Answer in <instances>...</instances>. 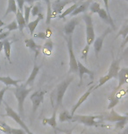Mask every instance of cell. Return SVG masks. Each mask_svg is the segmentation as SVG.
<instances>
[{
	"label": "cell",
	"instance_id": "18",
	"mask_svg": "<svg viewBox=\"0 0 128 134\" xmlns=\"http://www.w3.org/2000/svg\"><path fill=\"white\" fill-rule=\"evenodd\" d=\"M58 109H54L52 117L50 118H45L42 119V125H49L52 128L55 129L57 127V119H56V112Z\"/></svg>",
	"mask_w": 128,
	"mask_h": 134
},
{
	"label": "cell",
	"instance_id": "46",
	"mask_svg": "<svg viewBox=\"0 0 128 134\" xmlns=\"http://www.w3.org/2000/svg\"><path fill=\"white\" fill-rule=\"evenodd\" d=\"M46 32V34H47V39H50V38H51V36H52V34H53V32L51 31V30H50L49 28H47V31L45 32Z\"/></svg>",
	"mask_w": 128,
	"mask_h": 134
},
{
	"label": "cell",
	"instance_id": "34",
	"mask_svg": "<svg viewBox=\"0 0 128 134\" xmlns=\"http://www.w3.org/2000/svg\"><path fill=\"white\" fill-rule=\"evenodd\" d=\"M32 6H30V5L24 6L23 14H24V18H25V20H26V25L29 23V19H30V14H31V11H32Z\"/></svg>",
	"mask_w": 128,
	"mask_h": 134
},
{
	"label": "cell",
	"instance_id": "35",
	"mask_svg": "<svg viewBox=\"0 0 128 134\" xmlns=\"http://www.w3.org/2000/svg\"><path fill=\"white\" fill-rule=\"evenodd\" d=\"M0 131L4 134H12V127L4 122H0Z\"/></svg>",
	"mask_w": 128,
	"mask_h": 134
},
{
	"label": "cell",
	"instance_id": "16",
	"mask_svg": "<svg viewBox=\"0 0 128 134\" xmlns=\"http://www.w3.org/2000/svg\"><path fill=\"white\" fill-rule=\"evenodd\" d=\"M97 14H98L99 18L103 20V21L105 22V23L107 25H109V26H111L112 29H115V24H114L113 19H112L111 14H109L106 12V10L104 8H101L100 11L97 12Z\"/></svg>",
	"mask_w": 128,
	"mask_h": 134
},
{
	"label": "cell",
	"instance_id": "42",
	"mask_svg": "<svg viewBox=\"0 0 128 134\" xmlns=\"http://www.w3.org/2000/svg\"><path fill=\"white\" fill-rule=\"evenodd\" d=\"M12 134H26L22 128H12Z\"/></svg>",
	"mask_w": 128,
	"mask_h": 134
},
{
	"label": "cell",
	"instance_id": "45",
	"mask_svg": "<svg viewBox=\"0 0 128 134\" xmlns=\"http://www.w3.org/2000/svg\"><path fill=\"white\" fill-rule=\"evenodd\" d=\"M103 1H104L105 10H106V12L110 14V12H109V0H103Z\"/></svg>",
	"mask_w": 128,
	"mask_h": 134
},
{
	"label": "cell",
	"instance_id": "32",
	"mask_svg": "<svg viewBox=\"0 0 128 134\" xmlns=\"http://www.w3.org/2000/svg\"><path fill=\"white\" fill-rule=\"evenodd\" d=\"M42 8H41V4L38 3L36 4H34L32 7V11H31V14L32 17H38L40 14L42 13Z\"/></svg>",
	"mask_w": 128,
	"mask_h": 134
},
{
	"label": "cell",
	"instance_id": "30",
	"mask_svg": "<svg viewBox=\"0 0 128 134\" xmlns=\"http://www.w3.org/2000/svg\"><path fill=\"white\" fill-rule=\"evenodd\" d=\"M78 5H79L78 4H73L71 6H69V8L66 10V11L62 12V13L61 15H59V19H64V18H66V16H68V15H70L75 10H76V8Z\"/></svg>",
	"mask_w": 128,
	"mask_h": 134
},
{
	"label": "cell",
	"instance_id": "22",
	"mask_svg": "<svg viewBox=\"0 0 128 134\" xmlns=\"http://www.w3.org/2000/svg\"><path fill=\"white\" fill-rule=\"evenodd\" d=\"M40 69H41V67L40 66H38L36 64V62H34V68H32V70L31 72V74H30L28 79L26 80V83H25V85L26 86H28V85H32V82H34L35 78H36V76L38 75V73L40 71Z\"/></svg>",
	"mask_w": 128,
	"mask_h": 134
},
{
	"label": "cell",
	"instance_id": "5",
	"mask_svg": "<svg viewBox=\"0 0 128 134\" xmlns=\"http://www.w3.org/2000/svg\"><path fill=\"white\" fill-rule=\"evenodd\" d=\"M82 19L85 23V26H86V46L90 47V46L93 44L95 38H96L91 14L84 13L82 16Z\"/></svg>",
	"mask_w": 128,
	"mask_h": 134
},
{
	"label": "cell",
	"instance_id": "40",
	"mask_svg": "<svg viewBox=\"0 0 128 134\" xmlns=\"http://www.w3.org/2000/svg\"><path fill=\"white\" fill-rule=\"evenodd\" d=\"M8 90H10V88L8 86H5V87H4L1 90H0V105H1L2 102L4 101V96Z\"/></svg>",
	"mask_w": 128,
	"mask_h": 134
},
{
	"label": "cell",
	"instance_id": "38",
	"mask_svg": "<svg viewBox=\"0 0 128 134\" xmlns=\"http://www.w3.org/2000/svg\"><path fill=\"white\" fill-rule=\"evenodd\" d=\"M90 48V47L85 46L84 48L82 49V58L84 59V62H87V56H88V54H89Z\"/></svg>",
	"mask_w": 128,
	"mask_h": 134
},
{
	"label": "cell",
	"instance_id": "27",
	"mask_svg": "<svg viewBox=\"0 0 128 134\" xmlns=\"http://www.w3.org/2000/svg\"><path fill=\"white\" fill-rule=\"evenodd\" d=\"M18 11V6H17V3L15 0H8V6H7V9L5 11V13H4V17H6L9 13H17Z\"/></svg>",
	"mask_w": 128,
	"mask_h": 134
},
{
	"label": "cell",
	"instance_id": "36",
	"mask_svg": "<svg viewBox=\"0 0 128 134\" xmlns=\"http://www.w3.org/2000/svg\"><path fill=\"white\" fill-rule=\"evenodd\" d=\"M4 29H7V31L11 32L12 31H14V30L19 29V27H18L17 21H16V20H13V21L11 22V23H10V24L6 25V26H4Z\"/></svg>",
	"mask_w": 128,
	"mask_h": 134
},
{
	"label": "cell",
	"instance_id": "55",
	"mask_svg": "<svg viewBox=\"0 0 128 134\" xmlns=\"http://www.w3.org/2000/svg\"><path fill=\"white\" fill-rule=\"evenodd\" d=\"M125 23H128V19H127L126 20H125Z\"/></svg>",
	"mask_w": 128,
	"mask_h": 134
},
{
	"label": "cell",
	"instance_id": "15",
	"mask_svg": "<svg viewBox=\"0 0 128 134\" xmlns=\"http://www.w3.org/2000/svg\"><path fill=\"white\" fill-rule=\"evenodd\" d=\"M78 24H79L78 18H72V19L64 26V29H63L64 34L66 35H69V36L72 35L73 32L75 31V29H76V26Z\"/></svg>",
	"mask_w": 128,
	"mask_h": 134
},
{
	"label": "cell",
	"instance_id": "33",
	"mask_svg": "<svg viewBox=\"0 0 128 134\" xmlns=\"http://www.w3.org/2000/svg\"><path fill=\"white\" fill-rule=\"evenodd\" d=\"M89 9L90 11V14H93V13L97 14V12L101 9V6H100V4L97 3V2H92V3L90 4Z\"/></svg>",
	"mask_w": 128,
	"mask_h": 134
},
{
	"label": "cell",
	"instance_id": "48",
	"mask_svg": "<svg viewBox=\"0 0 128 134\" xmlns=\"http://www.w3.org/2000/svg\"><path fill=\"white\" fill-rule=\"evenodd\" d=\"M120 134H128V125L126 126V128H125V130H124V131H122V132H121V133H120Z\"/></svg>",
	"mask_w": 128,
	"mask_h": 134
},
{
	"label": "cell",
	"instance_id": "31",
	"mask_svg": "<svg viewBox=\"0 0 128 134\" xmlns=\"http://www.w3.org/2000/svg\"><path fill=\"white\" fill-rule=\"evenodd\" d=\"M127 35H128V23H125L122 26L121 28H120L119 32H118V34H117V36L115 37V39H118L119 36H122L123 39L125 40Z\"/></svg>",
	"mask_w": 128,
	"mask_h": 134
},
{
	"label": "cell",
	"instance_id": "14",
	"mask_svg": "<svg viewBox=\"0 0 128 134\" xmlns=\"http://www.w3.org/2000/svg\"><path fill=\"white\" fill-rule=\"evenodd\" d=\"M126 118H128V114L125 116L120 115L115 111L114 109H112V110H110L109 114L105 118H104V120L108 121V122H112V123H118V122H119V121L126 119Z\"/></svg>",
	"mask_w": 128,
	"mask_h": 134
},
{
	"label": "cell",
	"instance_id": "8",
	"mask_svg": "<svg viewBox=\"0 0 128 134\" xmlns=\"http://www.w3.org/2000/svg\"><path fill=\"white\" fill-rule=\"evenodd\" d=\"M46 92H47L46 90H37V91L34 92L30 96V100H31L32 104V113H34V114L36 112V110H38L40 105L43 103Z\"/></svg>",
	"mask_w": 128,
	"mask_h": 134
},
{
	"label": "cell",
	"instance_id": "1",
	"mask_svg": "<svg viewBox=\"0 0 128 134\" xmlns=\"http://www.w3.org/2000/svg\"><path fill=\"white\" fill-rule=\"evenodd\" d=\"M74 75H70V76L67 77L66 79L62 81V82H60L58 85L56 86V88H54V90L51 93V100L54 98V102H55V106L54 108L58 109L62 105V100H63L64 95L66 93L68 88L70 85V83L72 82V81L74 80Z\"/></svg>",
	"mask_w": 128,
	"mask_h": 134
},
{
	"label": "cell",
	"instance_id": "56",
	"mask_svg": "<svg viewBox=\"0 0 128 134\" xmlns=\"http://www.w3.org/2000/svg\"><path fill=\"white\" fill-rule=\"evenodd\" d=\"M125 1H127L128 2V0H125Z\"/></svg>",
	"mask_w": 128,
	"mask_h": 134
},
{
	"label": "cell",
	"instance_id": "44",
	"mask_svg": "<svg viewBox=\"0 0 128 134\" xmlns=\"http://www.w3.org/2000/svg\"><path fill=\"white\" fill-rule=\"evenodd\" d=\"M127 44H128V35L126 36V38H125V39L122 41L121 45H120V47H121V49H124L125 47L126 46Z\"/></svg>",
	"mask_w": 128,
	"mask_h": 134
},
{
	"label": "cell",
	"instance_id": "54",
	"mask_svg": "<svg viewBox=\"0 0 128 134\" xmlns=\"http://www.w3.org/2000/svg\"><path fill=\"white\" fill-rule=\"evenodd\" d=\"M54 134H58V132H57L56 131H54Z\"/></svg>",
	"mask_w": 128,
	"mask_h": 134
},
{
	"label": "cell",
	"instance_id": "26",
	"mask_svg": "<svg viewBox=\"0 0 128 134\" xmlns=\"http://www.w3.org/2000/svg\"><path fill=\"white\" fill-rule=\"evenodd\" d=\"M119 94H118L117 92H112L111 97H109V101H110V103L109 105H108V110H112V109L115 108V106H116L118 103H119Z\"/></svg>",
	"mask_w": 128,
	"mask_h": 134
},
{
	"label": "cell",
	"instance_id": "39",
	"mask_svg": "<svg viewBox=\"0 0 128 134\" xmlns=\"http://www.w3.org/2000/svg\"><path fill=\"white\" fill-rule=\"evenodd\" d=\"M17 3L18 10L20 11L21 12H23L24 11V6H25V0H15Z\"/></svg>",
	"mask_w": 128,
	"mask_h": 134
},
{
	"label": "cell",
	"instance_id": "24",
	"mask_svg": "<svg viewBox=\"0 0 128 134\" xmlns=\"http://www.w3.org/2000/svg\"><path fill=\"white\" fill-rule=\"evenodd\" d=\"M42 53L44 54V55H47V56H50L52 54L53 49H54V43L51 40H47L45 44L42 46Z\"/></svg>",
	"mask_w": 128,
	"mask_h": 134
},
{
	"label": "cell",
	"instance_id": "25",
	"mask_svg": "<svg viewBox=\"0 0 128 134\" xmlns=\"http://www.w3.org/2000/svg\"><path fill=\"white\" fill-rule=\"evenodd\" d=\"M4 42V47H3V50L4 52V55H5V58L7 60L12 63L11 60V48H12V42L8 40H3Z\"/></svg>",
	"mask_w": 128,
	"mask_h": 134
},
{
	"label": "cell",
	"instance_id": "7",
	"mask_svg": "<svg viewBox=\"0 0 128 134\" xmlns=\"http://www.w3.org/2000/svg\"><path fill=\"white\" fill-rule=\"evenodd\" d=\"M68 49H69V74H76L78 71V66L76 55H75L74 49H73V38L72 35H70L68 38Z\"/></svg>",
	"mask_w": 128,
	"mask_h": 134
},
{
	"label": "cell",
	"instance_id": "19",
	"mask_svg": "<svg viewBox=\"0 0 128 134\" xmlns=\"http://www.w3.org/2000/svg\"><path fill=\"white\" fill-rule=\"evenodd\" d=\"M90 1H91V0H87V1L84 2V3L80 4L76 8V10H75V11L73 12L71 14H70V17L74 18L75 16H76V15L82 13V12H86L87 10H88V8L90 7Z\"/></svg>",
	"mask_w": 128,
	"mask_h": 134
},
{
	"label": "cell",
	"instance_id": "53",
	"mask_svg": "<svg viewBox=\"0 0 128 134\" xmlns=\"http://www.w3.org/2000/svg\"><path fill=\"white\" fill-rule=\"evenodd\" d=\"M34 1L35 2V1H36V2H41V1H45V0H34Z\"/></svg>",
	"mask_w": 128,
	"mask_h": 134
},
{
	"label": "cell",
	"instance_id": "21",
	"mask_svg": "<svg viewBox=\"0 0 128 134\" xmlns=\"http://www.w3.org/2000/svg\"><path fill=\"white\" fill-rule=\"evenodd\" d=\"M15 15H16V21L18 24V27H19V30L22 34L24 31V28L26 27V20H25V18H24V14H23V12H21L20 11L18 10L17 13Z\"/></svg>",
	"mask_w": 128,
	"mask_h": 134
},
{
	"label": "cell",
	"instance_id": "52",
	"mask_svg": "<svg viewBox=\"0 0 128 134\" xmlns=\"http://www.w3.org/2000/svg\"><path fill=\"white\" fill-rule=\"evenodd\" d=\"M123 53H124V54H128V47L124 50V52H123Z\"/></svg>",
	"mask_w": 128,
	"mask_h": 134
},
{
	"label": "cell",
	"instance_id": "47",
	"mask_svg": "<svg viewBox=\"0 0 128 134\" xmlns=\"http://www.w3.org/2000/svg\"><path fill=\"white\" fill-rule=\"evenodd\" d=\"M34 0H25V3H27L30 6L34 5Z\"/></svg>",
	"mask_w": 128,
	"mask_h": 134
},
{
	"label": "cell",
	"instance_id": "41",
	"mask_svg": "<svg viewBox=\"0 0 128 134\" xmlns=\"http://www.w3.org/2000/svg\"><path fill=\"white\" fill-rule=\"evenodd\" d=\"M34 38H37V39H41V40H48L47 37V34L45 32H41L39 34H34Z\"/></svg>",
	"mask_w": 128,
	"mask_h": 134
},
{
	"label": "cell",
	"instance_id": "2",
	"mask_svg": "<svg viewBox=\"0 0 128 134\" xmlns=\"http://www.w3.org/2000/svg\"><path fill=\"white\" fill-rule=\"evenodd\" d=\"M32 88H27V86L25 84L19 85L14 88H12V91H13L15 97L18 101V110H19V114L20 116V118L23 119L24 118V103L25 100L27 96L29 95V93L31 92Z\"/></svg>",
	"mask_w": 128,
	"mask_h": 134
},
{
	"label": "cell",
	"instance_id": "29",
	"mask_svg": "<svg viewBox=\"0 0 128 134\" xmlns=\"http://www.w3.org/2000/svg\"><path fill=\"white\" fill-rule=\"evenodd\" d=\"M72 120V115L68 110H62L59 115V121L62 123L69 122Z\"/></svg>",
	"mask_w": 128,
	"mask_h": 134
},
{
	"label": "cell",
	"instance_id": "13",
	"mask_svg": "<svg viewBox=\"0 0 128 134\" xmlns=\"http://www.w3.org/2000/svg\"><path fill=\"white\" fill-rule=\"evenodd\" d=\"M93 91V87H90V88H88L87 91L84 92V94H82L81 97H80V98L78 99V101L76 102V103H75V105L73 106L72 109H71V111H70V114H71L72 116L75 115V113H76V111L78 110L79 107L81 106L82 103H84L85 101H86L88 99V97H90V95L91 94V92Z\"/></svg>",
	"mask_w": 128,
	"mask_h": 134
},
{
	"label": "cell",
	"instance_id": "17",
	"mask_svg": "<svg viewBox=\"0 0 128 134\" xmlns=\"http://www.w3.org/2000/svg\"><path fill=\"white\" fill-rule=\"evenodd\" d=\"M25 44H26V47H28L30 50H32V52H34L35 60H36L37 57H38V55L40 54V51H41V49L42 48V46L38 45L32 39H26L25 40Z\"/></svg>",
	"mask_w": 128,
	"mask_h": 134
},
{
	"label": "cell",
	"instance_id": "10",
	"mask_svg": "<svg viewBox=\"0 0 128 134\" xmlns=\"http://www.w3.org/2000/svg\"><path fill=\"white\" fill-rule=\"evenodd\" d=\"M111 32H112V29L108 27V28H106L104 30V32H103L100 36L97 37V39H95L92 45H93V47H94V52H95V54H96L97 58L98 57L99 53L101 52V50H102L103 44H104V40L105 39V37H106Z\"/></svg>",
	"mask_w": 128,
	"mask_h": 134
},
{
	"label": "cell",
	"instance_id": "43",
	"mask_svg": "<svg viewBox=\"0 0 128 134\" xmlns=\"http://www.w3.org/2000/svg\"><path fill=\"white\" fill-rule=\"evenodd\" d=\"M10 35V32H0V41H3V40H6V38Z\"/></svg>",
	"mask_w": 128,
	"mask_h": 134
},
{
	"label": "cell",
	"instance_id": "6",
	"mask_svg": "<svg viewBox=\"0 0 128 134\" xmlns=\"http://www.w3.org/2000/svg\"><path fill=\"white\" fill-rule=\"evenodd\" d=\"M3 102H4V101H3ZM4 106H5V111H6L5 116L12 118V119H13L17 124H19V125H20V127L23 129L25 131H26V134H34V132H32V131L29 130V128L27 127L26 123H25L23 121V119L20 118V116L18 114L15 110H13V109H12L6 102H4Z\"/></svg>",
	"mask_w": 128,
	"mask_h": 134
},
{
	"label": "cell",
	"instance_id": "50",
	"mask_svg": "<svg viewBox=\"0 0 128 134\" xmlns=\"http://www.w3.org/2000/svg\"><path fill=\"white\" fill-rule=\"evenodd\" d=\"M3 47H4V42L0 41V53L2 52V50H3Z\"/></svg>",
	"mask_w": 128,
	"mask_h": 134
},
{
	"label": "cell",
	"instance_id": "37",
	"mask_svg": "<svg viewBox=\"0 0 128 134\" xmlns=\"http://www.w3.org/2000/svg\"><path fill=\"white\" fill-rule=\"evenodd\" d=\"M128 123V118L125 120H122V121H119L118 123H115L116 125H115V130H119V131H122L123 129L125 128V126L127 125Z\"/></svg>",
	"mask_w": 128,
	"mask_h": 134
},
{
	"label": "cell",
	"instance_id": "11",
	"mask_svg": "<svg viewBox=\"0 0 128 134\" xmlns=\"http://www.w3.org/2000/svg\"><path fill=\"white\" fill-rule=\"evenodd\" d=\"M118 79H119V84L114 88V92H118L125 84L128 83V67L122 68V69H119V75H118Z\"/></svg>",
	"mask_w": 128,
	"mask_h": 134
},
{
	"label": "cell",
	"instance_id": "3",
	"mask_svg": "<svg viewBox=\"0 0 128 134\" xmlns=\"http://www.w3.org/2000/svg\"><path fill=\"white\" fill-rule=\"evenodd\" d=\"M104 120V117L100 115H74L72 116V122L80 123L85 126H95L98 127L102 125V121Z\"/></svg>",
	"mask_w": 128,
	"mask_h": 134
},
{
	"label": "cell",
	"instance_id": "49",
	"mask_svg": "<svg viewBox=\"0 0 128 134\" xmlns=\"http://www.w3.org/2000/svg\"><path fill=\"white\" fill-rule=\"evenodd\" d=\"M65 134H73L72 133V130H70V131H68V130H64V131H62Z\"/></svg>",
	"mask_w": 128,
	"mask_h": 134
},
{
	"label": "cell",
	"instance_id": "28",
	"mask_svg": "<svg viewBox=\"0 0 128 134\" xmlns=\"http://www.w3.org/2000/svg\"><path fill=\"white\" fill-rule=\"evenodd\" d=\"M47 4V19L46 24L49 25L51 23V20L53 19V13H52V3L50 0H45Z\"/></svg>",
	"mask_w": 128,
	"mask_h": 134
},
{
	"label": "cell",
	"instance_id": "4",
	"mask_svg": "<svg viewBox=\"0 0 128 134\" xmlns=\"http://www.w3.org/2000/svg\"><path fill=\"white\" fill-rule=\"evenodd\" d=\"M119 69H120L119 60L113 59L111 63V66H110V68H109V71H108L106 75L100 78L98 84L95 88H93V90H96L97 88H98L101 87V86L104 85L105 83L108 82V81H110L112 79H118V75H119Z\"/></svg>",
	"mask_w": 128,
	"mask_h": 134
},
{
	"label": "cell",
	"instance_id": "20",
	"mask_svg": "<svg viewBox=\"0 0 128 134\" xmlns=\"http://www.w3.org/2000/svg\"><path fill=\"white\" fill-rule=\"evenodd\" d=\"M43 19H44V15L41 13V14H40L38 17H37L36 19L32 20V21H31V22H29V23L26 25V27L28 28L29 32H30V34H31V36H32V35L34 34L35 29L37 28V26H38L39 23L41 22V20H42Z\"/></svg>",
	"mask_w": 128,
	"mask_h": 134
},
{
	"label": "cell",
	"instance_id": "23",
	"mask_svg": "<svg viewBox=\"0 0 128 134\" xmlns=\"http://www.w3.org/2000/svg\"><path fill=\"white\" fill-rule=\"evenodd\" d=\"M0 82H3L5 86H14L17 87L19 86V82H20V80H14L11 76L7 75V76H0Z\"/></svg>",
	"mask_w": 128,
	"mask_h": 134
},
{
	"label": "cell",
	"instance_id": "51",
	"mask_svg": "<svg viewBox=\"0 0 128 134\" xmlns=\"http://www.w3.org/2000/svg\"><path fill=\"white\" fill-rule=\"evenodd\" d=\"M3 26H4V23L2 19H0V28H2Z\"/></svg>",
	"mask_w": 128,
	"mask_h": 134
},
{
	"label": "cell",
	"instance_id": "12",
	"mask_svg": "<svg viewBox=\"0 0 128 134\" xmlns=\"http://www.w3.org/2000/svg\"><path fill=\"white\" fill-rule=\"evenodd\" d=\"M77 66H78V75H79V78H80V83H79V86H81L82 84V81H84V75H90V79H93L94 78V75L95 73L93 71H91L90 69H89L86 66H84L82 63H81L80 62H77Z\"/></svg>",
	"mask_w": 128,
	"mask_h": 134
},
{
	"label": "cell",
	"instance_id": "9",
	"mask_svg": "<svg viewBox=\"0 0 128 134\" xmlns=\"http://www.w3.org/2000/svg\"><path fill=\"white\" fill-rule=\"evenodd\" d=\"M69 4H75L74 0H55L52 3V13L53 19L62 13V10Z\"/></svg>",
	"mask_w": 128,
	"mask_h": 134
}]
</instances>
